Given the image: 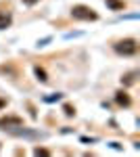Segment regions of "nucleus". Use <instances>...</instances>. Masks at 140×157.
Instances as JSON below:
<instances>
[{"instance_id":"obj_7","label":"nucleus","mask_w":140,"mask_h":157,"mask_svg":"<svg viewBox=\"0 0 140 157\" xmlns=\"http://www.w3.org/2000/svg\"><path fill=\"white\" fill-rule=\"evenodd\" d=\"M107 6L111 9V11H123L126 9V2L123 0H105Z\"/></svg>"},{"instance_id":"obj_2","label":"nucleus","mask_w":140,"mask_h":157,"mask_svg":"<svg viewBox=\"0 0 140 157\" xmlns=\"http://www.w3.org/2000/svg\"><path fill=\"white\" fill-rule=\"evenodd\" d=\"M71 17L78 19V21H96L98 13L94 11L92 6H88V4H73L71 6Z\"/></svg>"},{"instance_id":"obj_6","label":"nucleus","mask_w":140,"mask_h":157,"mask_svg":"<svg viewBox=\"0 0 140 157\" xmlns=\"http://www.w3.org/2000/svg\"><path fill=\"white\" fill-rule=\"evenodd\" d=\"M13 23V15L11 13H2L0 11V29H6Z\"/></svg>"},{"instance_id":"obj_9","label":"nucleus","mask_w":140,"mask_h":157,"mask_svg":"<svg viewBox=\"0 0 140 157\" xmlns=\"http://www.w3.org/2000/svg\"><path fill=\"white\" fill-rule=\"evenodd\" d=\"M34 155H50V151H48V149H42V147H36Z\"/></svg>"},{"instance_id":"obj_12","label":"nucleus","mask_w":140,"mask_h":157,"mask_svg":"<svg viewBox=\"0 0 140 157\" xmlns=\"http://www.w3.org/2000/svg\"><path fill=\"white\" fill-rule=\"evenodd\" d=\"M6 107V98H0V111Z\"/></svg>"},{"instance_id":"obj_8","label":"nucleus","mask_w":140,"mask_h":157,"mask_svg":"<svg viewBox=\"0 0 140 157\" xmlns=\"http://www.w3.org/2000/svg\"><path fill=\"white\" fill-rule=\"evenodd\" d=\"M34 71H36V78H38L40 82H46V80H48V78H46V71H44V69H42L40 65H36V67H34Z\"/></svg>"},{"instance_id":"obj_11","label":"nucleus","mask_w":140,"mask_h":157,"mask_svg":"<svg viewBox=\"0 0 140 157\" xmlns=\"http://www.w3.org/2000/svg\"><path fill=\"white\" fill-rule=\"evenodd\" d=\"M21 2H23L25 6H34L36 2H40V0H21Z\"/></svg>"},{"instance_id":"obj_3","label":"nucleus","mask_w":140,"mask_h":157,"mask_svg":"<svg viewBox=\"0 0 140 157\" xmlns=\"http://www.w3.org/2000/svg\"><path fill=\"white\" fill-rule=\"evenodd\" d=\"M17 128H23V117H19V115L0 117V130H17Z\"/></svg>"},{"instance_id":"obj_4","label":"nucleus","mask_w":140,"mask_h":157,"mask_svg":"<svg viewBox=\"0 0 140 157\" xmlns=\"http://www.w3.org/2000/svg\"><path fill=\"white\" fill-rule=\"evenodd\" d=\"M115 103L119 107H130V105H132V98H130V94L126 90H117L115 92Z\"/></svg>"},{"instance_id":"obj_1","label":"nucleus","mask_w":140,"mask_h":157,"mask_svg":"<svg viewBox=\"0 0 140 157\" xmlns=\"http://www.w3.org/2000/svg\"><path fill=\"white\" fill-rule=\"evenodd\" d=\"M113 50L121 57H134L138 52V40L136 38H121L113 44Z\"/></svg>"},{"instance_id":"obj_5","label":"nucleus","mask_w":140,"mask_h":157,"mask_svg":"<svg viewBox=\"0 0 140 157\" xmlns=\"http://www.w3.org/2000/svg\"><path fill=\"white\" fill-rule=\"evenodd\" d=\"M136 78H138V71H128V73H123V78H121V84H123V86L136 84Z\"/></svg>"},{"instance_id":"obj_10","label":"nucleus","mask_w":140,"mask_h":157,"mask_svg":"<svg viewBox=\"0 0 140 157\" xmlns=\"http://www.w3.org/2000/svg\"><path fill=\"white\" fill-rule=\"evenodd\" d=\"M63 111H65V115H69V117H71V115H75V109L71 107V105H65V107H63Z\"/></svg>"}]
</instances>
